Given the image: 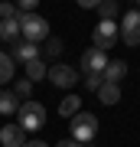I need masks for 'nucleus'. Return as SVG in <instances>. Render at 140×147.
Here are the masks:
<instances>
[{
    "instance_id": "13",
    "label": "nucleus",
    "mask_w": 140,
    "mask_h": 147,
    "mask_svg": "<svg viewBox=\"0 0 140 147\" xmlns=\"http://www.w3.org/2000/svg\"><path fill=\"white\" fill-rule=\"evenodd\" d=\"M98 98H101V105H111V108H114L117 101H121V85H108V82H104L101 88H98Z\"/></svg>"
},
{
    "instance_id": "4",
    "label": "nucleus",
    "mask_w": 140,
    "mask_h": 147,
    "mask_svg": "<svg viewBox=\"0 0 140 147\" xmlns=\"http://www.w3.org/2000/svg\"><path fill=\"white\" fill-rule=\"evenodd\" d=\"M121 39V30H117V23L114 20H101L98 26L91 30V46L94 49H101V53H108L111 46Z\"/></svg>"
},
{
    "instance_id": "20",
    "label": "nucleus",
    "mask_w": 140,
    "mask_h": 147,
    "mask_svg": "<svg viewBox=\"0 0 140 147\" xmlns=\"http://www.w3.org/2000/svg\"><path fill=\"white\" fill-rule=\"evenodd\" d=\"M0 20H16V7L13 3H0Z\"/></svg>"
},
{
    "instance_id": "22",
    "label": "nucleus",
    "mask_w": 140,
    "mask_h": 147,
    "mask_svg": "<svg viewBox=\"0 0 140 147\" xmlns=\"http://www.w3.org/2000/svg\"><path fill=\"white\" fill-rule=\"evenodd\" d=\"M16 13H36V0H20V10Z\"/></svg>"
},
{
    "instance_id": "11",
    "label": "nucleus",
    "mask_w": 140,
    "mask_h": 147,
    "mask_svg": "<svg viewBox=\"0 0 140 147\" xmlns=\"http://www.w3.org/2000/svg\"><path fill=\"white\" fill-rule=\"evenodd\" d=\"M16 111H20V98H16V95L10 92V88H0V115H16Z\"/></svg>"
},
{
    "instance_id": "18",
    "label": "nucleus",
    "mask_w": 140,
    "mask_h": 147,
    "mask_svg": "<svg viewBox=\"0 0 140 147\" xmlns=\"http://www.w3.org/2000/svg\"><path fill=\"white\" fill-rule=\"evenodd\" d=\"M10 92H13V95H16V98H20V101H29V92H33V82H29V79H20V82H16V85H13Z\"/></svg>"
},
{
    "instance_id": "1",
    "label": "nucleus",
    "mask_w": 140,
    "mask_h": 147,
    "mask_svg": "<svg viewBox=\"0 0 140 147\" xmlns=\"http://www.w3.org/2000/svg\"><path fill=\"white\" fill-rule=\"evenodd\" d=\"M16 20H20V36L23 42H39L49 39V20L39 13H16Z\"/></svg>"
},
{
    "instance_id": "25",
    "label": "nucleus",
    "mask_w": 140,
    "mask_h": 147,
    "mask_svg": "<svg viewBox=\"0 0 140 147\" xmlns=\"http://www.w3.org/2000/svg\"><path fill=\"white\" fill-rule=\"evenodd\" d=\"M137 10H140V3H137Z\"/></svg>"
},
{
    "instance_id": "8",
    "label": "nucleus",
    "mask_w": 140,
    "mask_h": 147,
    "mask_svg": "<svg viewBox=\"0 0 140 147\" xmlns=\"http://www.w3.org/2000/svg\"><path fill=\"white\" fill-rule=\"evenodd\" d=\"M26 141H29V137H26V131L20 124H3L0 127V144L3 147H23Z\"/></svg>"
},
{
    "instance_id": "19",
    "label": "nucleus",
    "mask_w": 140,
    "mask_h": 147,
    "mask_svg": "<svg viewBox=\"0 0 140 147\" xmlns=\"http://www.w3.org/2000/svg\"><path fill=\"white\" fill-rule=\"evenodd\" d=\"M46 56H52V59H56V56H62V39L49 36V39H46Z\"/></svg>"
},
{
    "instance_id": "24",
    "label": "nucleus",
    "mask_w": 140,
    "mask_h": 147,
    "mask_svg": "<svg viewBox=\"0 0 140 147\" xmlns=\"http://www.w3.org/2000/svg\"><path fill=\"white\" fill-rule=\"evenodd\" d=\"M23 147H49V144H46V141H26Z\"/></svg>"
},
{
    "instance_id": "16",
    "label": "nucleus",
    "mask_w": 140,
    "mask_h": 147,
    "mask_svg": "<svg viewBox=\"0 0 140 147\" xmlns=\"http://www.w3.org/2000/svg\"><path fill=\"white\" fill-rule=\"evenodd\" d=\"M13 56H7V53H0V88L3 85H10V79H13Z\"/></svg>"
},
{
    "instance_id": "12",
    "label": "nucleus",
    "mask_w": 140,
    "mask_h": 147,
    "mask_svg": "<svg viewBox=\"0 0 140 147\" xmlns=\"http://www.w3.org/2000/svg\"><path fill=\"white\" fill-rule=\"evenodd\" d=\"M0 39L7 42H20V20H0Z\"/></svg>"
},
{
    "instance_id": "6",
    "label": "nucleus",
    "mask_w": 140,
    "mask_h": 147,
    "mask_svg": "<svg viewBox=\"0 0 140 147\" xmlns=\"http://www.w3.org/2000/svg\"><path fill=\"white\" fill-rule=\"evenodd\" d=\"M108 62H111L108 53H101V49H94V46L88 49V53H82V72L85 75H101Z\"/></svg>"
},
{
    "instance_id": "5",
    "label": "nucleus",
    "mask_w": 140,
    "mask_h": 147,
    "mask_svg": "<svg viewBox=\"0 0 140 147\" xmlns=\"http://www.w3.org/2000/svg\"><path fill=\"white\" fill-rule=\"evenodd\" d=\"M117 30H121V39L127 46H140V10H127Z\"/></svg>"
},
{
    "instance_id": "14",
    "label": "nucleus",
    "mask_w": 140,
    "mask_h": 147,
    "mask_svg": "<svg viewBox=\"0 0 140 147\" xmlns=\"http://www.w3.org/2000/svg\"><path fill=\"white\" fill-rule=\"evenodd\" d=\"M78 111H82V98H78V95H65L62 105H59V115L62 118H75Z\"/></svg>"
},
{
    "instance_id": "2",
    "label": "nucleus",
    "mask_w": 140,
    "mask_h": 147,
    "mask_svg": "<svg viewBox=\"0 0 140 147\" xmlns=\"http://www.w3.org/2000/svg\"><path fill=\"white\" fill-rule=\"evenodd\" d=\"M94 134H98V118H94L91 111H78V115L72 118V127H68V137L88 147Z\"/></svg>"
},
{
    "instance_id": "9",
    "label": "nucleus",
    "mask_w": 140,
    "mask_h": 147,
    "mask_svg": "<svg viewBox=\"0 0 140 147\" xmlns=\"http://www.w3.org/2000/svg\"><path fill=\"white\" fill-rule=\"evenodd\" d=\"M127 75V62L124 59H111L108 65H104V72H101V82H108V85H117L121 79Z\"/></svg>"
},
{
    "instance_id": "23",
    "label": "nucleus",
    "mask_w": 140,
    "mask_h": 147,
    "mask_svg": "<svg viewBox=\"0 0 140 147\" xmlns=\"http://www.w3.org/2000/svg\"><path fill=\"white\" fill-rule=\"evenodd\" d=\"M56 147H85V144H78V141H72V137H62Z\"/></svg>"
},
{
    "instance_id": "10",
    "label": "nucleus",
    "mask_w": 140,
    "mask_h": 147,
    "mask_svg": "<svg viewBox=\"0 0 140 147\" xmlns=\"http://www.w3.org/2000/svg\"><path fill=\"white\" fill-rule=\"evenodd\" d=\"M33 59H39V46L36 42H16V49H13V62H33Z\"/></svg>"
},
{
    "instance_id": "3",
    "label": "nucleus",
    "mask_w": 140,
    "mask_h": 147,
    "mask_svg": "<svg viewBox=\"0 0 140 147\" xmlns=\"http://www.w3.org/2000/svg\"><path fill=\"white\" fill-rule=\"evenodd\" d=\"M16 118H20L16 124H20L26 134H29V131H39V127L46 124V108H42L39 101H33V98H29V101H20V111H16Z\"/></svg>"
},
{
    "instance_id": "21",
    "label": "nucleus",
    "mask_w": 140,
    "mask_h": 147,
    "mask_svg": "<svg viewBox=\"0 0 140 147\" xmlns=\"http://www.w3.org/2000/svg\"><path fill=\"white\" fill-rule=\"evenodd\" d=\"M82 82H85V85H88V92H98V88H101V85H104V82H101V75H85V79H82Z\"/></svg>"
},
{
    "instance_id": "15",
    "label": "nucleus",
    "mask_w": 140,
    "mask_h": 147,
    "mask_svg": "<svg viewBox=\"0 0 140 147\" xmlns=\"http://www.w3.org/2000/svg\"><path fill=\"white\" fill-rule=\"evenodd\" d=\"M46 75H49V69H46V62H42V59L26 62V79H29V82H39V79H46Z\"/></svg>"
},
{
    "instance_id": "17",
    "label": "nucleus",
    "mask_w": 140,
    "mask_h": 147,
    "mask_svg": "<svg viewBox=\"0 0 140 147\" xmlns=\"http://www.w3.org/2000/svg\"><path fill=\"white\" fill-rule=\"evenodd\" d=\"M98 13H101V20H117L121 3H117V0H101V3H98Z\"/></svg>"
},
{
    "instance_id": "7",
    "label": "nucleus",
    "mask_w": 140,
    "mask_h": 147,
    "mask_svg": "<svg viewBox=\"0 0 140 147\" xmlns=\"http://www.w3.org/2000/svg\"><path fill=\"white\" fill-rule=\"evenodd\" d=\"M46 79H49L52 85H56V88H72V85L78 82V72H75L72 65H52Z\"/></svg>"
}]
</instances>
